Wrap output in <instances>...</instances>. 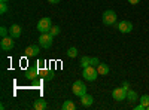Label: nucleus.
Returning <instances> with one entry per match:
<instances>
[{
  "label": "nucleus",
  "instance_id": "nucleus-1",
  "mask_svg": "<svg viewBox=\"0 0 149 110\" xmlns=\"http://www.w3.org/2000/svg\"><path fill=\"white\" fill-rule=\"evenodd\" d=\"M82 76H84L85 80L94 82V80L97 79V76H98V71H97V68H95L94 66H88V67H85V68L82 70Z\"/></svg>",
  "mask_w": 149,
  "mask_h": 110
},
{
  "label": "nucleus",
  "instance_id": "nucleus-2",
  "mask_svg": "<svg viewBox=\"0 0 149 110\" xmlns=\"http://www.w3.org/2000/svg\"><path fill=\"white\" fill-rule=\"evenodd\" d=\"M52 40H54V36L49 33V31H48V33H40L39 46H40V48H45V49H48V48H51Z\"/></svg>",
  "mask_w": 149,
  "mask_h": 110
},
{
  "label": "nucleus",
  "instance_id": "nucleus-3",
  "mask_svg": "<svg viewBox=\"0 0 149 110\" xmlns=\"http://www.w3.org/2000/svg\"><path fill=\"white\" fill-rule=\"evenodd\" d=\"M116 12L113 10H104V14H103V24L104 26H115L116 24Z\"/></svg>",
  "mask_w": 149,
  "mask_h": 110
},
{
  "label": "nucleus",
  "instance_id": "nucleus-4",
  "mask_svg": "<svg viewBox=\"0 0 149 110\" xmlns=\"http://www.w3.org/2000/svg\"><path fill=\"white\" fill-rule=\"evenodd\" d=\"M72 91H73V94L76 95V97H81L82 95H85L86 94V85L82 82V80H76L73 83V86H72Z\"/></svg>",
  "mask_w": 149,
  "mask_h": 110
},
{
  "label": "nucleus",
  "instance_id": "nucleus-5",
  "mask_svg": "<svg viewBox=\"0 0 149 110\" xmlns=\"http://www.w3.org/2000/svg\"><path fill=\"white\" fill-rule=\"evenodd\" d=\"M51 27H52L51 18H48V17L42 18L39 22H37V30H39L40 33H48L49 30H51Z\"/></svg>",
  "mask_w": 149,
  "mask_h": 110
},
{
  "label": "nucleus",
  "instance_id": "nucleus-6",
  "mask_svg": "<svg viewBox=\"0 0 149 110\" xmlns=\"http://www.w3.org/2000/svg\"><path fill=\"white\" fill-rule=\"evenodd\" d=\"M14 46H15V42H14V37H10V36L2 37V40H0V48L3 51H12Z\"/></svg>",
  "mask_w": 149,
  "mask_h": 110
},
{
  "label": "nucleus",
  "instance_id": "nucleus-7",
  "mask_svg": "<svg viewBox=\"0 0 149 110\" xmlns=\"http://www.w3.org/2000/svg\"><path fill=\"white\" fill-rule=\"evenodd\" d=\"M127 89L125 88H115L113 92H112V97H113V100L116 101H122V100H127Z\"/></svg>",
  "mask_w": 149,
  "mask_h": 110
},
{
  "label": "nucleus",
  "instance_id": "nucleus-8",
  "mask_svg": "<svg viewBox=\"0 0 149 110\" xmlns=\"http://www.w3.org/2000/svg\"><path fill=\"white\" fill-rule=\"evenodd\" d=\"M116 28H118L121 33H130V31L133 30V24H131L130 21H127V19H122V21L118 22Z\"/></svg>",
  "mask_w": 149,
  "mask_h": 110
},
{
  "label": "nucleus",
  "instance_id": "nucleus-9",
  "mask_svg": "<svg viewBox=\"0 0 149 110\" xmlns=\"http://www.w3.org/2000/svg\"><path fill=\"white\" fill-rule=\"evenodd\" d=\"M39 46H37V45H30V46H27L26 48V51H24V52H26V57L27 58H31V57H37V55H39Z\"/></svg>",
  "mask_w": 149,
  "mask_h": 110
},
{
  "label": "nucleus",
  "instance_id": "nucleus-10",
  "mask_svg": "<svg viewBox=\"0 0 149 110\" xmlns=\"http://www.w3.org/2000/svg\"><path fill=\"white\" fill-rule=\"evenodd\" d=\"M37 76H39V67H37V64H36L34 67H29V68H27L26 77H27L29 80H33V79H36Z\"/></svg>",
  "mask_w": 149,
  "mask_h": 110
},
{
  "label": "nucleus",
  "instance_id": "nucleus-11",
  "mask_svg": "<svg viewBox=\"0 0 149 110\" xmlns=\"http://www.w3.org/2000/svg\"><path fill=\"white\" fill-rule=\"evenodd\" d=\"M21 27L18 26V24H14V26H10L9 27V36L10 37H14V39H18L21 37Z\"/></svg>",
  "mask_w": 149,
  "mask_h": 110
},
{
  "label": "nucleus",
  "instance_id": "nucleus-12",
  "mask_svg": "<svg viewBox=\"0 0 149 110\" xmlns=\"http://www.w3.org/2000/svg\"><path fill=\"white\" fill-rule=\"evenodd\" d=\"M93 103H94L93 95L85 94V95H82V97H81V104H82L84 107H90V106H93Z\"/></svg>",
  "mask_w": 149,
  "mask_h": 110
},
{
  "label": "nucleus",
  "instance_id": "nucleus-13",
  "mask_svg": "<svg viewBox=\"0 0 149 110\" xmlns=\"http://www.w3.org/2000/svg\"><path fill=\"white\" fill-rule=\"evenodd\" d=\"M95 68H97V71H98V75H100V76H106L109 73V66L104 64V63H100Z\"/></svg>",
  "mask_w": 149,
  "mask_h": 110
},
{
  "label": "nucleus",
  "instance_id": "nucleus-14",
  "mask_svg": "<svg viewBox=\"0 0 149 110\" xmlns=\"http://www.w3.org/2000/svg\"><path fill=\"white\" fill-rule=\"evenodd\" d=\"M33 109L34 110H45L46 109V101L43 98H39V100H36L33 103Z\"/></svg>",
  "mask_w": 149,
  "mask_h": 110
},
{
  "label": "nucleus",
  "instance_id": "nucleus-15",
  "mask_svg": "<svg viewBox=\"0 0 149 110\" xmlns=\"http://www.w3.org/2000/svg\"><path fill=\"white\" fill-rule=\"evenodd\" d=\"M127 98H128V103H136V101L139 100V95H137V92H134V91L128 89V92H127Z\"/></svg>",
  "mask_w": 149,
  "mask_h": 110
},
{
  "label": "nucleus",
  "instance_id": "nucleus-16",
  "mask_svg": "<svg viewBox=\"0 0 149 110\" xmlns=\"http://www.w3.org/2000/svg\"><path fill=\"white\" fill-rule=\"evenodd\" d=\"M74 109H76V106H74L73 101H70V100L64 101V104H63V110H74Z\"/></svg>",
  "mask_w": 149,
  "mask_h": 110
},
{
  "label": "nucleus",
  "instance_id": "nucleus-17",
  "mask_svg": "<svg viewBox=\"0 0 149 110\" xmlns=\"http://www.w3.org/2000/svg\"><path fill=\"white\" fill-rule=\"evenodd\" d=\"M90 59H91V57H82V58H81V67H82V68H85V67L91 66Z\"/></svg>",
  "mask_w": 149,
  "mask_h": 110
},
{
  "label": "nucleus",
  "instance_id": "nucleus-18",
  "mask_svg": "<svg viewBox=\"0 0 149 110\" xmlns=\"http://www.w3.org/2000/svg\"><path fill=\"white\" fill-rule=\"evenodd\" d=\"M42 75H43V77H45L46 80H51V79L54 77V73H52L51 70H43Z\"/></svg>",
  "mask_w": 149,
  "mask_h": 110
},
{
  "label": "nucleus",
  "instance_id": "nucleus-19",
  "mask_svg": "<svg viewBox=\"0 0 149 110\" xmlns=\"http://www.w3.org/2000/svg\"><path fill=\"white\" fill-rule=\"evenodd\" d=\"M60 31H61V28H60L58 26H52V27H51V30H49V33H51V34L54 36V37L60 34Z\"/></svg>",
  "mask_w": 149,
  "mask_h": 110
},
{
  "label": "nucleus",
  "instance_id": "nucleus-20",
  "mask_svg": "<svg viewBox=\"0 0 149 110\" xmlns=\"http://www.w3.org/2000/svg\"><path fill=\"white\" fill-rule=\"evenodd\" d=\"M140 104H143L145 107H148V106H149V95H146V94H145V95H142V97H140Z\"/></svg>",
  "mask_w": 149,
  "mask_h": 110
},
{
  "label": "nucleus",
  "instance_id": "nucleus-21",
  "mask_svg": "<svg viewBox=\"0 0 149 110\" xmlns=\"http://www.w3.org/2000/svg\"><path fill=\"white\" fill-rule=\"evenodd\" d=\"M78 55V49H76V48H70V49L67 51V57H70V58H74V57H76Z\"/></svg>",
  "mask_w": 149,
  "mask_h": 110
},
{
  "label": "nucleus",
  "instance_id": "nucleus-22",
  "mask_svg": "<svg viewBox=\"0 0 149 110\" xmlns=\"http://www.w3.org/2000/svg\"><path fill=\"white\" fill-rule=\"evenodd\" d=\"M8 12V5H6V2H0V14H6Z\"/></svg>",
  "mask_w": 149,
  "mask_h": 110
},
{
  "label": "nucleus",
  "instance_id": "nucleus-23",
  "mask_svg": "<svg viewBox=\"0 0 149 110\" xmlns=\"http://www.w3.org/2000/svg\"><path fill=\"white\" fill-rule=\"evenodd\" d=\"M90 63H91V66L97 67L98 64H100V59H98L97 57H91V59H90Z\"/></svg>",
  "mask_w": 149,
  "mask_h": 110
},
{
  "label": "nucleus",
  "instance_id": "nucleus-24",
  "mask_svg": "<svg viewBox=\"0 0 149 110\" xmlns=\"http://www.w3.org/2000/svg\"><path fill=\"white\" fill-rule=\"evenodd\" d=\"M8 34H9V28H6V27H0V36H2V37H6Z\"/></svg>",
  "mask_w": 149,
  "mask_h": 110
},
{
  "label": "nucleus",
  "instance_id": "nucleus-25",
  "mask_svg": "<svg viewBox=\"0 0 149 110\" xmlns=\"http://www.w3.org/2000/svg\"><path fill=\"white\" fill-rule=\"evenodd\" d=\"M134 109H136V110H145V109H146V107H145V106H143V104H139V106H136V107H134Z\"/></svg>",
  "mask_w": 149,
  "mask_h": 110
},
{
  "label": "nucleus",
  "instance_id": "nucleus-26",
  "mask_svg": "<svg viewBox=\"0 0 149 110\" xmlns=\"http://www.w3.org/2000/svg\"><path fill=\"white\" fill-rule=\"evenodd\" d=\"M139 2H140V0H128V3H130V5H137Z\"/></svg>",
  "mask_w": 149,
  "mask_h": 110
},
{
  "label": "nucleus",
  "instance_id": "nucleus-27",
  "mask_svg": "<svg viewBox=\"0 0 149 110\" xmlns=\"http://www.w3.org/2000/svg\"><path fill=\"white\" fill-rule=\"evenodd\" d=\"M49 3H52V5H58L60 3V0H48Z\"/></svg>",
  "mask_w": 149,
  "mask_h": 110
},
{
  "label": "nucleus",
  "instance_id": "nucleus-28",
  "mask_svg": "<svg viewBox=\"0 0 149 110\" xmlns=\"http://www.w3.org/2000/svg\"><path fill=\"white\" fill-rule=\"evenodd\" d=\"M122 86H124V88H125V89L128 91V88H130V85H128V82H124V85H122Z\"/></svg>",
  "mask_w": 149,
  "mask_h": 110
},
{
  "label": "nucleus",
  "instance_id": "nucleus-29",
  "mask_svg": "<svg viewBox=\"0 0 149 110\" xmlns=\"http://www.w3.org/2000/svg\"><path fill=\"white\" fill-rule=\"evenodd\" d=\"M0 2H8V0H0Z\"/></svg>",
  "mask_w": 149,
  "mask_h": 110
},
{
  "label": "nucleus",
  "instance_id": "nucleus-30",
  "mask_svg": "<svg viewBox=\"0 0 149 110\" xmlns=\"http://www.w3.org/2000/svg\"><path fill=\"white\" fill-rule=\"evenodd\" d=\"M146 109H148V110H149V106H148V107H146Z\"/></svg>",
  "mask_w": 149,
  "mask_h": 110
}]
</instances>
